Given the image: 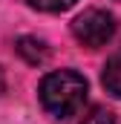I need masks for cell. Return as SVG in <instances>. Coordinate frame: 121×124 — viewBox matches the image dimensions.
<instances>
[{
  "mask_svg": "<svg viewBox=\"0 0 121 124\" xmlns=\"http://www.w3.org/2000/svg\"><path fill=\"white\" fill-rule=\"evenodd\" d=\"M87 78L75 69H58V72H49L43 75L40 87H38V95H40V104L49 116L55 118H72L84 101H87Z\"/></svg>",
  "mask_w": 121,
  "mask_h": 124,
  "instance_id": "1",
  "label": "cell"
},
{
  "mask_svg": "<svg viewBox=\"0 0 121 124\" xmlns=\"http://www.w3.org/2000/svg\"><path fill=\"white\" fill-rule=\"evenodd\" d=\"M72 35H75V40H78L81 46H87V49H101V46H107V43L113 40V35H115V20H113V15H107V12H101V9H87V12H81V15L72 20Z\"/></svg>",
  "mask_w": 121,
  "mask_h": 124,
  "instance_id": "2",
  "label": "cell"
},
{
  "mask_svg": "<svg viewBox=\"0 0 121 124\" xmlns=\"http://www.w3.org/2000/svg\"><path fill=\"white\" fill-rule=\"evenodd\" d=\"M17 55L26 63H32V66H40V63L49 61V46H46L43 40L26 35V38H17Z\"/></svg>",
  "mask_w": 121,
  "mask_h": 124,
  "instance_id": "3",
  "label": "cell"
},
{
  "mask_svg": "<svg viewBox=\"0 0 121 124\" xmlns=\"http://www.w3.org/2000/svg\"><path fill=\"white\" fill-rule=\"evenodd\" d=\"M101 84H104V90H107L110 95L121 98V52L107 61L104 72H101Z\"/></svg>",
  "mask_w": 121,
  "mask_h": 124,
  "instance_id": "4",
  "label": "cell"
},
{
  "mask_svg": "<svg viewBox=\"0 0 121 124\" xmlns=\"http://www.w3.org/2000/svg\"><path fill=\"white\" fill-rule=\"evenodd\" d=\"M29 6L38 12H66L75 6V0H29Z\"/></svg>",
  "mask_w": 121,
  "mask_h": 124,
  "instance_id": "5",
  "label": "cell"
},
{
  "mask_svg": "<svg viewBox=\"0 0 121 124\" xmlns=\"http://www.w3.org/2000/svg\"><path fill=\"white\" fill-rule=\"evenodd\" d=\"M81 124H113V113L107 107L95 104V107H90V113L81 118Z\"/></svg>",
  "mask_w": 121,
  "mask_h": 124,
  "instance_id": "6",
  "label": "cell"
}]
</instances>
